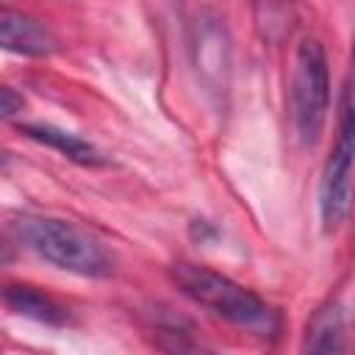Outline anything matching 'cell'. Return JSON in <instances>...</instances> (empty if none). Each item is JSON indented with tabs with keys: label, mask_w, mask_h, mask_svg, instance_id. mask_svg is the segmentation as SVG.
I'll return each mask as SVG.
<instances>
[{
	"label": "cell",
	"mask_w": 355,
	"mask_h": 355,
	"mask_svg": "<svg viewBox=\"0 0 355 355\" xmlns=\"http://www.w3.org/2000/svg\"><path fill=\"white\" fill-rule=\"evenodd\" d=\"M172 280L197 305L208 308L214 316H219L236 327H244L258 336H272L277 330L275 311L269 305H263L250 288L239 286L236 280H230L219 272H211L205 266L183 261V263L172 266Z\"/></svg>",
	"instance_id": "cell-1"
},
{
	"label": "cell",
	"mask_w": 355,
	"mask_h": 355,
	"mask_svg": "<svg viewBox=\"0 0 355 355\" xmlns=\"http://www.w3.org/2000/svg\"><path fill=\"white\" fill-rule=\"evenodd\" d=\"M11 230L28 250L55 263L58 269L86 275V277H103L111 272V261L105 250L64 219L22 214L11 222Z\"/></svg>",
	"instance_id": "cell-2"
},
{
	"label": "cell",
	"mask_w": 355,
	"mask_h": 355,
	"mask_svg": "<svg viewBox=\"0 0 355 355\" xmlns=\"http://www.w3.org/2000/svg\"><path fill=\"white\" fill-rule=\"evenodd\" d=\"M352 180H355V39H352L349 72L338 105V136L324 164L322 186H319V208L324 227H336L347 216L352 202Z\"/></svg>",
	"instance_id": "cell-3"
},
{
	"label": "cell",
	"mask_w": 355,
	"mask_h": 355,
	"mask_svg": "<svg viewBox=\"0 0 355 355\" xmlns=\"http://www.w3.org/2000/svg\"><path fill=\"white\" fill-rule=\"evenodd\" d=\"M330 105L327 58L316 39H302L291 72V122L302 144H313L322 133Z\"/></svg>",
	"instance_id": "cell-4"
},
{
	"label": "cell",
	"mask_w": 355,
	"mask_h": 355,
	"mask_svg": "<svg viewBox=\"0 0 355 355\" xmlns=\"http://www.w3.org/2000/svg\"><path fill=\"white\" fill-rule=\"evenodd\" d=\"M300 355H355V327L344 305L327 302L305 324Z\"/></svg>",
	"instance_id": "cell-5"
},
{
	"label": "cell",
	"mask_w": 355,
	"mask_h": 355,
	"mask_svg": "<svg viewBox=\"0 0 355 355\" xmlns=\"http://www.w3.org/2000/svg\"><path fill=\"white\" fill-rule=\"evenodd\" d=\"M0 42L6 50L22 53V55H50L55 50V36L33 17L0 8Z\"/></svg>",
	"instance_id": "cell-6"
},
{
	"label": "cell",
	"mask_w": 355,
	"mask_h": 355,
	"mask_svg": "<svg viewBox=\"0 0 355 355\" xmlns=\"http://www.w3.org/2000/svg\"><path fill=\"white\" fill-rule=\"evenodd\" d=\"M19 130H22L28 139H33V141H42V144L58 150L61 155H67V158L75 161V164H83V166H97V164H103L100 153H97L89 141L78 139L75 133H67V130H58V128H50V125H22Z\"/></svg>",
	"instance_id": "cell-7"
},
{
	"label": "cell",
	"mask_w": 355,
	"mask_h": 355,
	"mask_svg": "<svg viewBox=\"0 0 355 355\" xmlns=\"http://www.w3.org/2000/svg\"><path fill=\"white\" fill-rule=\"evenodd\" d=\"M6 305L22 316H31L36 322H47V324H64L67 322V311L47 294L31 288V286H8L6 288Z\"/></svg>",
	"instance_id": "cell-8"
},
{
	"label": "cell",
	"mask_w": 355,
	"mask_h": 355,
	"mask_svg": "<svg viewBox=\"0 0 355 355\" xmlns=\"http://www.w3.org/2000/svg\"><path fill=\"white\" fill-rule=\"evenodd\" d=\"M222 36H225V31L216 28V25H202L200 28L194 50H197V67H202L205 78H208V72H216V78H219L222 69L227 67V42Z\"/></svg>",
	"instance_id": "cell-9"
},
{
	"label": "cell",
	"mask_w": 355,
	"mask_h": 355,
	"mask_svg": "<svg viewBox=\"0 0 355 355\" xmlns=\"http://www.w3.org/2000/svg\"><path fill=\"white\" fill-rule=\"evenodd\" d=\"M17 108H22V97H14V92L8 86L0 89V111H3V116H11Z\"/></svg>",
	"instance_id": "cell-10"
}]
</instances>
